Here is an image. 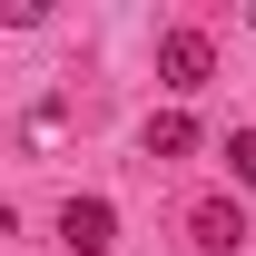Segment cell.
<instances>
[{
    "label": "cell",
    "mask_w": 256,
    "mask_h": 256,
    "mask_svg": "<svg viewBox=\"0 0 256 256\" xmlns=\"http://www.w3.org/2000/svg\"><path fill=\"white\" fill-rule=\"evenodd\" d=\"M158 79H168L178 98H188V89H207V79H217V40L197 30V20H178V30L158 40Z\"/></svg>",
    "instance_id": "1"
},
{
    "label": "cell",
    "mask_w": 256,
    "mask_h": 256,
    "mask_svg": "<svg viewBox=\"0 0 256 256\" xmlns=\"http://www.w3.org/2000/svg\"><path fill=\"white\" fill-rule=\"evenodd\" d=\"M60 246L69 256H108L118 246V207H108V197H69L60 207Z\"/></svg>",
    "instance_id": "2"
},
{
    "label": "cell",
    "mask_w": 256,
    "mask_h": 256,
    "mask_svg": "<svg viewBox=\"0 0 256 256\" xmlns=\"http://www.w3.org/2000/svg\"><path fill=\"white\" fill-rule=\"evenodd\" d=\"M188 246H197V256H236V246H246L236 197H207V207H188Z\"/></svg>",
    "instance_id": "3"
},
{
    "label": "cell",
    "mask_w": 256,
    "mask_h": 256,
    "mask_svg": "<svg viewBox=\"0 0 256 256\" xmlns=\"http://www.w3.org/2000/svg\"><path fill=\"white\" fill-rule=\"evenodd\" d=\"M138 148H148V158H188V148H197V118H188V108H158Z\"/></svg>",
    "instance_id": "4"
},
{
    "label": "cell",
    "mask_w": 256,
    "mask_h": 256,
    "mask_svg": "<svg viewBox=\"0 0 256 256\" xmlns=\"http://www.w3.org/2000/svg\"><path fill=\"white\" fill-rule=\"evenodd\" d=\"M226 178H236V188H256V128H236V138H226Z\"/></svg>",
    "instance_id": "5"
}]
</instances>
